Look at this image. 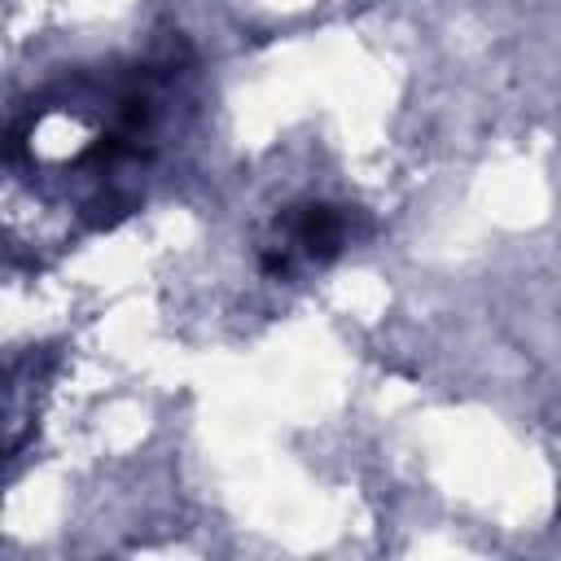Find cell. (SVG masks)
Wrapping results in <instances>:
<instances>
[{"label":"cell","mask_w":561,"mask_h":561,"mask_svg":"<svg viewBox=\"0 0 561 561\" xmlns=\"http://www.w3.org/2000/svg\"><path fill=\"white\" fill-rule=\"evenodd\" d=\"M289 232H294V241L311 254V259H333L337 250H342V241H346V219H342V210L337 206H324V202H311V206H302L294 219H289Z\"/></svg>","instance_id":"obj_1"}]
</instances>
